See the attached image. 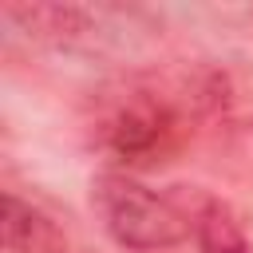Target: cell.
<instances>
[{"label": "cell", "instance_id": "obj_2", "mask_svg": "<svg viewBox=\"0 0 253 253\" xmlns=\"http://www.w3.org/2000/svg\"><path fill=\"white\" fill-rule=\"evenodd\" d=\"M174 130H178V123H174L170 107L158 103V99H150V95L123 99L107 115V123H103L107 146L119 158H126V162H154L158 154L170 150Z\"/></svg>", "mask_w": 253, "mask_h": 253}, {"label": "cell", "instance_id": "obj_3", "mask_svg": "<svg viewBox=\"0 0 253 253\" xmlns=\"http://www.w3.org/2000/svg\"><path fill=\"white\" fill-rule=\"evenodd\" d=\"M4 16L28 40L51 43V47H71L91 32V12L79 4H8Z\"/></svg>", "mask_w": 253, "mask_h": 253}, {"label": "cell", "instance_id": "obj_4", "mask_svg": "<svg viewBox=\"0 0 253 253\" xmlns=\"http://www.w3.org/2000/svg\"><path fill=\"white\" fill-rule=\"evenodd\" d=\"M4 245L8 253H67V233L47 217L40 206L24 202L20 194H4Z\"/></svg>", "mask_w": 253, "mask_h": 253}, {"label": "cell", "instance_id": "obj_5", "mask_svg": "<svg viewBox=\"0 0 253 253\" xmlns=\"http://www.w3.org/2000/svg\"><path fill=\"white\" fill-rule=\"evenodd\" d=\"M190 221H194V237H198L202 253H249L245 229L225 202L202 198V206L190 213Z\"/></svg>", "mask_w": 253, "mask_h": 253}, {"label": "cell", "instance_id": "obj_1", "mask_svg": "<svg viewBox=\"0 0 253 253\" xmlns=\"http://www.w3.org/2000/svg\"><path fill=\"white\" fill-rule=\"evenodd\" d=\"M91 206L95 217L103 221V229L134 253H158V249H174L190 237L194 221L186 210H178L170 198H162L158 190L134 182L130 174H95L91 182Z\"/></svg>", "mask_w": 253, "mask_h": 253}]
</instances>
